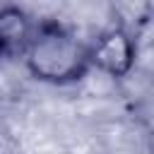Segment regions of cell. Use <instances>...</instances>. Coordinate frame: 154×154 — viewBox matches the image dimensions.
Segmentation results:
<instances>
[{"instance_id":"6da1fadb","label":"cell","mask_w":154,"mask_h":154,"mask_svg":"<svg viewBox=\"0 0 154 154\" xmlns=\"http://www.w3.org/2000/svg\"><path fill=\"white\" fill-rule=\"evenodd\" d=\"M26 70L48 84H72L91 67L89 48L58 24H41L24 53Z\"/></svg>"},{"instance_id":"7a4b0ae2","label":"cell","mask_w":154,"mask_h":154,"mask_svg":"<svg viewBox=\"0 0 154 154\" xmlns=\"http://www.w3.org/2000/svg\"><path fill=\"white\" fill-rule=\"evenodd\" d=\"M135 38L128 29L113 26L89 46V63L108 77H125L135 65Z\"/></svg>"},{"instance_id":"3957f363","label":"cell","mask_w":154,"mask_h":154,"mask_svg":"<svg viewBox=\"0 0 154 154\" xmlns=\"http://www.w3.org/2000/svg\"><path fill=\"white\" fill-rule=\"evenodd\" d=\"M36 26L29 14L14 5L0 7V58H19L26 53Z\"/></svg>"},{"instance_id":"277c9868","label":"cell","mask_w":154,"mask_h":154,"mask_svg":"<svg viewBox=\"0 0 154 154\" xmlns=\"http://www.w3.org/2000/svg\"><path fill=\"white\" fill-rule=\"evenodd\" d=\"M113 12L120 19L118 26L128 29L132 34V26H140L149 17V2L147 0H113Z\"/></svg>"}]
</instances>
